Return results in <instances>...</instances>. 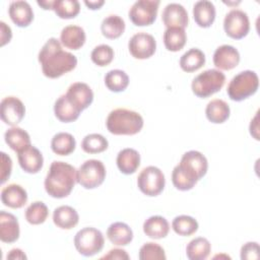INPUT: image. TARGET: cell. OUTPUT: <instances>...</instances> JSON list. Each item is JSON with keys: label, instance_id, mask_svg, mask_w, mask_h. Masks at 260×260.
<instances>
[{"label": "cell", "instance_id": "6da1fadb", "mask_svg": "<svg viewBox=\"0 0 260 260\" xmlns=\"http://www.w3.org/2000/svg\"><path fill=\"white\" fill-rule=\"evenodd\" d=\"M38 60L43 74L51 79L59 78L72 71L77 65V58L62 48L60 40L50 38L39 52Z\"/></svg>", "mask_w": 260, "mask_h": 260}, {"label": "cell", "instance_id": "7a4b0ae2", "mask_svg": "<svg viewBox=\"0 0 260 260\" xmlns=\"http://www.w3.org/2000/svg\"><path fill=\"white\" fill-rule=\"evenodd\" d=\"M208 169V161L204 154L197 150L185 152L173 172L172 182L180 191L191 190L203 178Z\"/></svg>", "mask_w": 260, "mask_h": 260}, {"label": "cell", "instance_id": "3957f363", "mask_svg": "<svg viewBox=\"0 0 260 260\" xmlns=\"http://www.w3.org/2000/svg\"><path fill=\"white\" fill-rule=\"evenodd\" d=\"M77 183V170L65 161L54 160L46 176L45 190L53 198L67 197Z\"/></svg>", "mask_w": 260, "mask_h": 260}, {"label": "cell", "instance_id": "277c9868", "mask_svg": "<svg viewBox=\"0 0 260 260\" xmlns=\"http://www.w3.org/2000/svg\"><path fill=\"white\" fill-rule=\"evenodd\" d=\"M142 116L132 110L118 108L110 112L106 120V126L114 135H135L143 128Z\"/></svg>", "mask_w": 260, "mask_h": 260}, {"label": "cell", "instance_id": "5b68a950", "mask_svg": "<svg viewBox=\"0 0 260 260\" xmlns=\"http://www.w3.org/2000/svg\"><path fill=\"white\" fill-rule=\"evenodd\" d=\"M259 87V77L255 71L244 70L236 74L230 81L226 92L235 102H242L253 95Z\"/></svg>", "mask_w": 260, "mask_h": 260}, {"label": "cell", "instance_id": "8992f818", "mask_svg": "<svg viewBox=\"0 0 260 260\" xmlns=\"http://www.w3.org/2000/svg\"><path fill=\"white\" fill-rule=\"evenodd\" d=\"M225 82V75L218 69H207L193 78L191 88L193 93L206 99L221 89Z\"/></svg>", "mask_w": 260, "mask_h": 260}, {"label": "cell", "instance_id": "52a82bcc", "mask_svg": "<svg viewBox=\"0 0 260 260\" xmlns=\"http://www.w3.org/2000/svg\"><path fill=\"white\" fill-rule=\"evenodd\" d=\"M105 245V238L102 232L92 226L79 230L74 237V246L80 255L85 257L100 253Z\"/></svg>", "mask_w": 260, "mask_h": 260}, {"label": "cell", "instance_id": "ba28073f", "mask_svg": "<svg viewBox=\"0 0 260 260\" xmlns=\"http://www.w3.org/2000/svg\"><path fill=\"white\" fill-rule=\"evenodd\" d=\"M106 168L99 159H87L77 170V183L84 189H94L106 179Z\"/></svg>", "mask_w": 260, "mask_h": 260}, {"label": "cell", "instance_id": "9c48e42d", "mask_svg": "<svg viewBox=\"0 0 260 260\" xmlns=\"http://www.w3.org/2000/svg\"><path fill=\"white\" fill-rule=\"evenodd\" d=\"M166 185L162 171L154 166L144 168L137 177V186L146 196L154 197L159 195Z\"/></svg>", "mask_w": 260, "mask_h": 260}, {"label": "cell", "instance_id": "30bf717a", "mask_svg": "<svg viewBox=\"0 0 260 260\" xmlns=\"http://www.w3.org/2000/svg\"><path fill=\"white\" fill-rule=\"evenodd\" d=\"M158 0H138L129 9L128 15L132 23L136 26H146L152 24L157 15Z\"/></svg>", "mask_w": 260, "mask_h": 260}, {"label": "cell", "instance_id": "8fae6325", "mask_svg": "<svg viewBox=\"0 0 260 260\" xmlns=\"http://www.w3.org/2000/svg\"><path fill=\"white\" fill-rule=\"evenodd\" d=\"M223 29L228 37L234 40H241L250 30L248 14L241 9H232L223 19Z\"/></svg>", "mask_w": 260, "mask_h": 260}, {"label": "cell", "instance_id": "7c38bea8", "mask_svg": "<svg viewBox=\"0 0 260 260\" xmlns=\"http://www.w3.org/2000/svg\"><path fill=\"white\" fill-rule=\"evenodd\" d=\"M128 50L135 59H148L155 53L156 41L152 35L140 31L131 37L128 42Z\"/></svg>", "mask_w": 260, "mask_h": 260}, {"label": "cell", "instance_id": "4fadbf2b", "mask_svg": "<svg viewBox=\"0 0 260 260\" xmlns=\"http://www.w3.org/2000/svg\"><path fill=\"white\" fill-rule=\"evenodd\" d=\"M24 115L25 107L18 98L10 95L1 101L0 116L5 124L14 127L21 122Z\"/></svg>", "mask_w": 260, "mask_h": 260}, {"label": "cell", "instance_id": "5bb4252c", "mask_svg": "<svg viewBox=\"0 0 260 260\" xmlns=\"http://www.w3.org/2000/svg\"><path fill=\"white\" fill-rule=\"evenodd\" d=\"M66 96L68 101L80 112L87 109L93 102V91L84 82H74L69 85Z\"/></svg>", "mask_w": 260, "mask_h": 260}, {"label": "cell", "instance_id": "9a60e30c", "mask_svg": "<svg viewBox=\"0 0 260 260\" xmlns=\"http://www.w3.org/2000/svg\"><path fill=\"white\" fill-rule=\"evenodd\" d=\"M17 159L22 171L28 174L39 173L44 165L42 152L31 144L17 152Z\"/></svg>", "mask_w": 260, "mask_h": 260}, {"label": "cell", "instance_id": "2e32d148", "mask_svg": "<svg viewBox=\"0 0 260 260\" xmlns=\"http://www.w3.org/2000/svg\"><path fill=\"white\" fill-rule=\"evenodd\" d=\"M239 63L240 53L231 45H221L213 53V64L218 70H232Z\"/></svg>", "mask_w": 260, "mask_h": 260}, {"label": "cell", "instance_id": "e0dca14e", "mask_svg": "<svg viewBox=\"0 0 260 260\" xmlns=\"http://www.w3.org/2000/svg\"><path fill=\"white\" fill-rule=\"evenodd\" d=\"M161 19L164 24L169 27L185 28L188 25V12L179 3H169L162 10Z\"/></svg>", "mask_w": 260, "mask_h": 260}, {"label": "cell", "instance_id": "ac0fdd59", "mask_svg": "<svg viewBox=\"0 0 260 260\" xmlns=\"http://www.w3.org/2000/svg\"><path fill=\"white\" fill-rule=\"evenodd\" d=\"M20 235L19 222L15 215L4 210L0 211V240L3 243H14Z\"/></svg>", "mask_w": 260, "mask_h": 260}, {"label": "cell", "instance_id": "d6986e66", "mask_svg": "<svg viewBox=\"0 0 260 260\" xmlns=\"http://www.w3.org/2000/svg\"><path fill=\"white\" fill-rule=\"evenodd\" d=\"M8 14L14 24L19 27L28 26L34 20V11L28 2L18 0L9 4Z\"/></svg>", "mask_w": 260, "mask_h": 260}, {"label": "cell", "instance_id": "ffe728a7", "mask_svg": "<svg viewBox=\"0 0 260 260\" xmlns=\"http://www.w3.org/2000/svg\"><path fill=\"white\" fill-rule=\"evenodd\" d=\"M1 201L7 207L21 208L27 202V193L22 186L12 183L2 189Z\"/></svg>", "mask_w": 260, "mask_h": 260}, {"label": "cell", "instance_id": "44dd1931", "mask_svg": "<svg viewBox=\"0 0 260 260\" xmlns=\"http://www.w3.org/2000/svg\"><path fill=\"white\" fill-rule=\"evenodd\" d=\"M86 41L84 29L79 25L65 26L60 34V43L69 50H79Z\"/></svg>", "mask_w": 260, "mask_h": 260}, {"label": "cell", "instance_id": "7402d4cb", "mask_svg": "<svg viewBox=\"0 0 260 260\" xmlns=\"http://www.w3.org/2000/svg\"><path fill=\"white\" fill-rule=\"evenodd\" d=\"M215 15V6L210 1H197L193 6V18L196 24L200 27L206 28L211 26V24L214 22Z\"/></svg>", "mask_w": 260, "mask_h": 260}, {"label": "cell", "instance_id": "603a6c76", "mask_svg": "<svg viewBox=\"0 0 260 260\" xmlns=\"http://www.w3.org/2000/svg\"><path fill=\"white\" fill-rule=\"evenodd\" d=\"M119 171L124 175L134 174L140 166V154L134 148H124L119 151L116 158Z\"/></svg>", "mask_w": 260, "mask_h": 260}, {"label": "cell", "instance_id": "cb8c5ba5", "mask_svg": "<svg viewBox=\"0 0 260 260\" xmlns=\"http://www.w3.org/2000/svg\"><path fill=\"white\" fill-rule=\"evenodd\" d=\"M53 221L56 226L62 230H71L77 225L79 215L77 211L69 205H61L53 212Z\"/></svg>", "mask_w": 260, "mask_h": 260}, {"label": "cell", "instance_id": "d4e9b609", "mask_svg": "<svg viewBox=\"0 0 260 260\" xmlns=\"http://www.w3.org/2000/svg\"><path fill=\"white\" fill-rule=\"evenodd\" d=\"M107 238L116 246H127L133 240V232L127 223L116 221L109 225Z\"/></svg>", "mask_w": 260, "mask_h": 260}, {"label": "cell", "instance_id": "484cf974", "mask_svg": "<svg viewBox=\"0 0 260 260\" xmlns=\"http://www.w3.org/2000/svg\"><path fill=\"white\" fill-rule=\"evenodd\" d=\"M169 232L170 224L164 216L152 215L143 222V233L150 239H164L168 236Z\"/></svg>", "mask_w": 260, "mask_h": 260}, {"label": "cell", "instance_id": "4316f807", "mask_svg": "<svg viewBox=\"0 0 260 260\" xmlns=\"http://www.w3.org/2000/svg\"><path fill=\"white\" fill-rule=\"evenodd\" d=\"M80 111H78L67 99L66 94L60 95L55 104H54V114L56 118L63 123L74 122L78 119L80 115Z\"/></svg>", "mask_w": 260, "mask_h": 260}, {"label": "cell", "instance_id": "83f0119b", "mask_svg": "<svg viewBox=\"0 0 260 260\" xmlns=\"http://www.w3.org/2000/svg\"><path fill=\"white\" fill-rule=\"evenodd\" d=\"M231 114L230 106L226 102L219 99L210 101L205 109V115L208 121L214 124L224 123Z\"/></svg>", "mask_w": 260, "mask_h": 260}, {"label": "cell", "instance_id": "f1b7e54d", "mask_svg": "<svg viewBox=\"0 0 260 260\" xmlns=\"http://www.w3.org/2000/svg\"><path fill=\"white\" fill-rule=\"evenodd\" d=\"M125 21L117 14H110L106 16L101 24V31L103 36L109 40L120 38L125 31Z\"/></svg>", "mask_w": 260, "mask_h": 260}, {"label": "cell", "instance_id": "f546056e", "mask_svg": "<svg viewBox=\"0 0 260 260\" xmlns=\"http://www.w3.org/2000/svg\"><path fill=\"white\" fill-rule=\"evenodd\" d=\"M205 64V55L198 48H191L180 58V67L183 71L191 73L199 70Z\"/></svg>", "mask_w": 260, "mask_h": 260}, {"label": "cell", "instance_id": "4dcf8cb0", "mask_svg": "<svg viewBox=\"0 0 260 260\" xmlns=\"http://www.w3.org/2000/svg\"><path fill=\"white\" fill-rule=\"evenodd\" d=\"M4 139L7 145L16 152L31 144L29 134L17 126L9 128L4 134Z\"/></svg>", "mask_w": 260, "mask_h": 260}, {"label": "cell", "instance_id": "1f68e13d", "mask_svg": "<svg viewBox=\"0 0 260 260\" xmlns=\"http://www.w3.org/2000/svg\"><path fill=\"white\" fill-rule=\"evenodd\" d=\"M76 147V141L72 134L67 132H59L55 134L51 140V149L58 155H69Z\"/></svg>", "mask_w": 260, "mask_h": 260}, {"label": "cell", "instance_id": "d6a6232c", "mask_svg": "<svg viewBox=\"0 0 260 260\" xmlns=\"http://www.w3.org/2000/svg\"><path fill=\"white\" fill-rule=\"evenodd\" d=\"M164 44L168 51L178 52L182 50L187 42V35L185 28L169 27L164 32Z\"/></svg>", "mask_w": 260, "mask_h": 260}, {"label": "cell", "instance_id": "836d02e7", "mask_svg": "<svg viewBox=\"0 0 260 260\" xmlns=\"http://www.w3.org/2000/svg\"><path fill=\"white\" fill-rule=\"evenodd\" d=\"M211 251V245L206 238L198 237L191 240L186 247V255L190 260H204Z\"/></svg>", "mask_w": 260, "mask_h": 260}, {"label": "cell", "instance_id": "e575fe53", "mask_svg": "<svg viewBox=\"0 0 260 260\" xmlns=\"http://www.w3.org/2000/svg\"><path fill=\"white\" fill-rule=\"evenodd\" d=\"M105 84L109 90L113 92H121L129 85V76L123 70L113 69L106 73Z\"/></svg>", "mask_w": 260, "mask_h": 260}, {"label": "cell", "instance_id": "d590c367", "mask_svg": "<svg viewBox=\"0 0 260 260\" xmlns=\"http://www.w3.org/2000/svg\"><path fill=\"white\" fill-rule=\"evenodd\" d=\"M198 222L197 220L186 214L176 216L172 221V229L179 236L188 237L195 234L198 231Z\"/></svg>", "mask_w": 260, "mask_h": 260}, {"label": "cell", "instance_id": "8d00e7d4", "mask_svg": "<svg viewBox=\"0 0 260 260\" xmlns=\"http://www.w3.org/2000/svg\"><path fill=\"white\" fill-rule=\"evenodd\" d=\"M52 10L62 19H71L80 12V4L77 0H55Z\"/></svg>", "mask_w": 260, "mask_h": 260}, {"label": "cell", "instance_id": "74e56055", "mask_svg": "<svg viewBox=\"0 0 260 260\" xmlns=\"http://www.w3.org/2000/svg\"><path fill=\"white\" fill-rule=\"evenodd\" d=\"M109 146L107 138L99 133H90L84 136L81 141V148L84 152L89 154L101 153L105 151Z\"/></svg>", "mask_w": 260, "mask_h": 260}, {"label": "cell", "instance_id": "f35d334b", "mask_svg": "<svg viewBox=\"0 0 260 260\" xmlns=\"http://www.w3.org/2000/svg\"><path fill=\"white\" fill-rule=\"evenodd\" d=\"M48 215L49 209L47 205L42 201H35L30 203L24 212V217L26 221L34 225L44 223Z\"/></svg>", "mask_w": 260, "mask_h": 260}, {"label": "cell", "instance_id": "ab89813d", "mask_svg": "<svg viewBox=\"0 0 260 260\" xmlns=\"http://www.w3.org/2000/svg\"><path fill=\"white\" fill-rule=\"evenodd\" d=\"M114 56L115 53L113 48L109 45L102 44L93 48L90 54V59L95 65L100 67H105L113 61Z\"/></svg>", "mask_w": 260, "mask_h": 260}, {"label": "cell", "instance_id": "60d3db41", "mask_svg": "<svg viewBox=\"0 0 260 260\" xmlns=\"http://www.w3.org/2000/svg\"><path fill=\"white\" fill-rule=\"evenodd\" d=\"M140 260H166L167 256L164 248L153 242L145 243L141 246L138 254Z\"/></svg>", "mask_w": 260, "mask_h": 260}, {"label": "cell", "instance_id": "b9f144b4", "mask_svg": "<svg viewBox=\"0 0 260 260\" xmlns=\"http://www.w3.org/2000/svg\"><path fill=\"white\" fill-rule=\"evenodd\" d=\"M259 245L257 242H248L241 248V259L242 260H254L259 259Z\"/></svg>", "mask_w": 260, "mask_h": 260}, {"label": "cell", "instance_id": "7bdbcfd3", "mask_svg": "<svg viewBox=\"0 0 260 260\" xmlns=\"http://www.w3.org/2000/svg\"><path fill=\"white\" fill-rule=\"evenodd\" d=\"M1 162H0V183L4 184L11 175L12 172V160L8 154L1 152Z\"/></svg>", "mask_w": 260, "mask_h": 260}, {"label": "cell", "instance_id": "ee69618b", "mask_svg": "<svg viewBox=\"0 0 260 260\" xmlns=\"http://www.w3.org/2000/svg\"><path fill=\"white\" fill-rule=\"evenodd\" d=\"M102 260H129L130 256L128 255V253L123 250V249H119V248H115L110 250L106 255H104L103 257H101Z\"/></svg>", "mask_w": 260, "mask_h": 260}, {"label": "cell", "instance_id": "f6af8a7d", "mask_svg": "<svg viewBox=\"0 0 260 260\" xmlns=\"http://www.w3.org/2000/svg\"><path fill=\"white\" fill-rule=\"evenodd\" d=\"M12 30L4 21H0V46L3 47L11 41Z\"/></svg>", "mask_w": 260, "mask_h": 260}, {"label": "cell", "instance_id": "bcb514c9", "mask_svg": "<svg viewBox=\"0 0 260 260\" xmlns=\"http://www.w3.org/2000/svg\"><path fill=\"white\" fill-rule=\"evenodd\" d=\"M27 257L24 254V252L19 249V248H14L12 250H10L6 256V259L8 260H25Z\"/></svg>", "mask_w": 260, "mask_h": 260}, {"label": "cell", "instance_id": "7dc6e473", "mask_svg": "<svg viewBox=\"0 0 260 260\" xmlns=\"http://www.w3.org/2000/svg\"><path fill=\"white\" fill-rule=\"evenodd\" d=\"M250 134L256 139L259 140V135H258V113L254 116V118L251 120L250 123Z\"/></svg>", "mask_w": 260, "mask_h": 260}, {"label": "cell", "instance_id": "c3c4849f", "mask_svg": "<svg viewBox=\"0 0 260 260\" xmlns=\"http://www.w3.org/2000/svg\"><path fill=\"white\" fill-rule=\"evenodd\" d=\"M84 4L86 5V7L90 10H96V9H100L104 4H105V1L104 0H93V1H87L85 0L84 1Z\"/></svg>", "mask_w": 260, "mask_h": 260}, {"label": "cell", "instance_id": "681fc988", "mask_svg": "<svg viewBox=\"0 0 260 260\" xmlns=\"http://www.w3.org/2000/svg\"><path fill=\"white\" fill-rule=\"evenodd\" d=\"M37 3L39 6H41L45 10H52L54 1H38Z\"/></svg>", "mask_w": 260, "mask_h": 260}, {"label": "cell", "instance_id": "f907efd6", "mask_svg": "<svg viewBox=\"0 0 260 260\" xmlns=\"http://www.w3.org/2000/svg\"><path fill=\"white\" fill-rule=\"evenodd\" d=\"M221 257H224V258L231 259V257H230V256H228V255H224V254H222V255H215L213 258H214V259H216V258H221Z\"/></svg>", "mask_w": 260, "mask_h": 260}]
</instances>
